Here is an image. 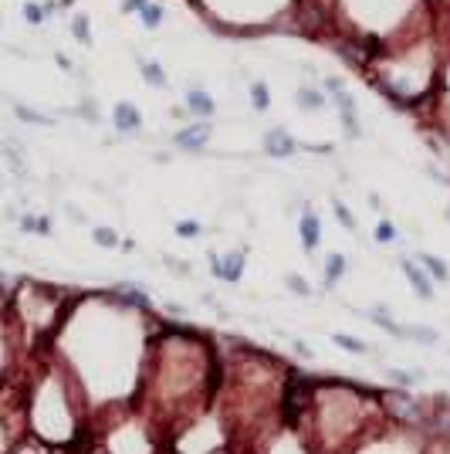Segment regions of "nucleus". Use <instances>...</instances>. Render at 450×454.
I'll list each match as a JSON object with an SVG mask.
<instances>
[{"label": "nucleus", "mask_w": 450, "mask_h": 454, "mask_svg": "<svg viewBox=\"0 0 450 454\" xmlns=\"http://www.w3.org/2000/svg\"><path fill=\"white\" fill-rule=\"evenodd\" d=\"M298 149V143H294V136L288 132V129H268L264 132V153L271 156V160H288L291 153Z\"/></svg>", "instance_id": "obj_3"}, {"label": "nucleus", "mask_w": 450, "mask_h": 454, "mask_svg": "<svg viewBox=\"0 0 450 454\" xmlns=\"http://www.w3.org/2000/svg\"><path fill=\"white\" fill-rule=\"evenodd\" d=\"M54 61H58V68H61V72H72V68H75V65H72V61H68V58H65L61 51L54 54Z\"/></svg>", "instance_id": "obj_24"}, {"label": "nucleus", "mask_w": 450, "mask_h": 454, "mask_svg": "<svg viewBox=\"0 0 450 454\" xmlns=\"http://www.w3.org/2000/svg\"><path fill=\"white\" fill-rule=\"evenodd\" d=\"M200 231H204V227H200V220H190V217H186V220H176V234H180V238H186V241L200 238Z\"/></svg>", "instance_id": "obj_19"}, {"label": "nucleus", "mask_w": 450, "mask_h": 454, "mask_svg": "<svg viewBox=\"0 0 450 454\" xmlns=\"http://www.w3.org/2000/svg\"><path fill=\"white\" fill-rule=\"evenodd\" d=\"M332 207H335V217H339V220H342V224H345L349 231H356V217H352V210H349L345 204H339V200H335Z\"/></svg>", "instance_id": "obj_22"}, {"label": "nucleus", "mask_w": 450, "mask_h": 454, "mask_svg": "<svg viewBox=\"0 0 450 454\" xmlns=\"http://www.w3.org/2000/svg\"><path fill=\"white\" fill-rule=\"evenodd\" d=\"M206 139H210V123H206V119H200V123H193V125H183V129L173 136L176 149H183V153H204Z\"/></svg>", "instance_id": "obj_1"}, {"label": "nucleus", "mask_w": 450, "mask_h": 454, "mask_svg": "<svg viewBox=\"0 0 450 454\" xmlns=\"http://www.w3.org/2000/svg\"><path fill=\"white\" fill-rule=\"evenodd\" d=\"M47 17H51V3H24V21H28V24L38 28V24L47 21Z\"/></svg>", "instance_id": "obj_15"}, {"label": "nucleus", "mask_w": 450, "mask_h": 454, "mask_svg": "<svg viewBox=\"0 0 450 454\" xmlns=\"http://www.w3.org/2000/svg\"><path fill=\"white\" fill-rule=\"evenodd\" d=\"M139 72H142V79L149 85H156V88H166V72L160 61H142L139 65Z\"/></svg>", "instance_id": "obj_14"}, {"label": "nucleus", "mask_w": 450, "mask_h": 454, "mask_svg": "<svg viewBox=\"0 0 450 454\" xmlns=\"http://www.w3.org/2000/svg\"><path fill=\"white\" fill-rule=\"evenodd\" d=\"M294 102H298V109L312 112V109H325L328 99H325V92H319V88H298Z\"/></svg>", "instance_id": "obj_9"}, {"label": "nucleus", "mask_w": 450, "mask_h": 454, "mask_svg": "<svg viewBox=\"0 0 450 454\" xmlns=\"http://www.w3.org/2000/svg\"><path fill=\"white\" fill-rule=\"evenodd\" d=\"M0 28H3V17H0Z\"/></svg>", "instance_id": "obj_26"}, {"label": "nucleus", "mask_w": 450, "mask_h": 454, "mask_svg": "<svg viewBox=\"0 0 450 454\" xmlns=\"http://www.w3.org/2000/svg\"><path fill=\"white\" fill-rule=\"evenodd\" d=\"M400 268H403V275L409 278V285H413V291L423 298V302H430L433 298V282H430V275L416 265V261H409V258H403L400 261Z\"/></svg>", "instance_id": "obj_5"}, {"label": "nucleus", "mask_w": 450, "mask_h": 454, "mask_svg": "<svg viewBox=\"0 0 450 454\" xmlns=\"http://www.w3.org/2000/svg\"><path fill=\"white\" fill-rule=\"evenodd\" d=\"M136 17L142 21V28H146V31H156V28L163 24L166 10L160 7V3H153V0H142V7H139V14H136Z\"/></svg>", "instance_id": "obj_8"}, {"label": "nucleus", "mask_w": 450, "mask_h": 454, "mask_svg": "<svg viewBox=\"0 0 450 454\" xmlns=\"http://www.w3.org/2000/svg\"><path fill=\"white\" fill-rule=\"evenodd\" d=\"M298 234H301V248L312 251L322 245V220H319V214H312V210H305L301 214V220H298Z\"/></svg>", "instance_id": "obj_6"}, {"label": "nucleus", "mask_w": 450, "mask_h": 454, "mask_svg": "<svg viewBox=\"0 0 450 454\" xmlns=\"http://www.w3.org/2000/svg\"><path fill=\"white\" fill-rule=\"evenodd\" d=\"M72 34H75L82 44H92V28H88V17H85V14H75V17H72Z\"/></svg>", "instance_id": "obj_17"}, {"label": "nucleus", "mask_w": 450, "mask_h": 454, "mask_svg": "<svg viewBox=\"0 0 450 454\" xmlns=\"http://www.w3.org/2000/svg\"><path fill=\"white\" fill-rule=\"evenodd\" d=\"M250 105L257 112H268L271 109V88H268V82H250Z\"/></svg>", "instance_id": "obj_13"}, {"label": "nucleus", "mask_w": 450, "mask_h": 454, "mask_svg": "<svg viewBox=\"0 0 450 454\" xmlns=\"http://www.w3.org/2000/svg\"><path fill=\"white\" fill-rule=\"evenodd\" d=\"M183 102H186V112H193L197 119H210L217 112V102L210 99V92H204V88H190Z\"/></svg>", "instance_id": "obj_7"}, {"label": "nucleus", "mask_w": 450, "mask_h": 454, "mask_svg": "<svg viewBox=\"0 0 450 454\" xmlns=\"http://www.w3.org/2000/svg\"><path fill=\"white\" fill-rule=\"evenodd\" d=\"M376 241L379 245H393L396 241V224L393 220H379L376 224Z\"/></svg>", "instance_id": "obj_20"}, {"label": "nucleus", "mask_w": 450, "mask_h": 454, "mask_svg": "<svg viewBox=\"0 0 450 454\" xmlns=\"http://www.w3.org/2000/svg\"><path fill=\"white\" fill-rule=\"evenodd\" d=\"M285 282H288V289L294 291V295H301V298H308V295H312V289H308V282H305L301 275H288Z\"/></svg>", "instance_id": "obj_21"}, {"label": "nucleus", "mask_w": 450, "mask_h": 454, "mask_svg": "<svg viewBox=\"0 0 450 454\" xmlns=\"http://www.w3.org/2000/svg\"><path fill=\"white\" fill-rule=\"evenodd\" d=\"M34 231H38V234H51V220H47V217H38V220H34Z\"/></svg>", "instance_id": "obj_23"}, {"label": "nucleus", "mask_w": 450, "mask_h": 454, "mask_svg": "<svg viewBox=\"0 0 450 454\" xmlns=\"http://www.w3.org/2000/svg\"><path fill=\"white\" fill-rule=\"evenodd\" d=\"M332 342H335L339 349L352 353V356H366V353H369V346L363 342V339H356V336H345V332H335V336H332Z\"/></svg>", "instance_id": "obj_12"}, {"label": "nucleus", "mask_w": 450, "mask_h": 454, "mask_svg": "<svg viewBox=\"0 0 450 454\" xmlns=\"http://www.w3.org/2000/svg\"><path fill=\"white\" fill-rule=\"evenodd\" d=\"M34 220H38V217H31V214L21 217V231H34Z\"/></svg>", "instance_id": "obj_25"}, {"label": "nucleus", "mask_w": 450, "mask_h": 454, "mask_svg": "<svg viewBox=\"0 0 450 454\" xmlns=\"http://www.w3.org/2000/svg\"><path fill=\"white\" fill-rule=\"evenodd\" d=\"M349 271V261L342 258V254H328L325 261V285L332 289V285H339V278Z\"/></svg>", "instance_id": "obj_11"}, {"label": "nucleus", "mask_w": 450, "mask_h": 454, "mask_svg": "<svg viewBox=\"0 0 450 454\" xmlns=\"http://www.w3.org/2000/svg\"><path fill=\"white\" fill-rule=\"evenodd\" d=\"M92 241L102 245V248H119V238H116L112 227H95V231H92Z\"/></svg>", "instance_id": "obj_18"}, {"label": "nucleus", "mask_w": 450, "mask_h": 454, "mask_svg": "<svg viewBox=\"0 0 450 454\" xmlns=\"http://www.w3.org/2000/svg\"><path fill=\"white\" fill-rule=\"evenodd\" d=\"M14 116L17 119H24V123H31V125H51V119L44 116V112H38V109H28V105H14Z\"/></svg>", "instance_id": "obj_16"}, {"label": "nucleus", "mask_w": 450, "mask_h": 454, "mask_svg": "<svg viewBox=\"0 0 450 454\" xmlns=\"http://www.w3.org/2000/svg\"><path fill=\"white\" fill-rule=\"evenodd\" d=\"M210 268H213V275H217L220 282L237 285L241 275H244V251H231V254H224V261H220L217 254H210Z\"/></svg>", "instance_id": "obj_2"}, {"label": "nucleus", "mask_w": 450, "mask_h": 454, "mask_svg": "<svg viewBox=\"0 0 450 454\" xmlns=\"http://www.w3.org/2000/svg\"><path fill=\"white\" fill-rule=\"evenodd\" d=\"M420 268L430 271V282H447L450 278V268L437 258V254H420Z\"/></svg>", "instance_id": "obj_10"}, {"label": "nucleus", "mask_w": 450, "mask_h": 454, "mask_svg": "<svg viewBox=\"0 0 450 454\" xmlns=\"http://www.w3.org/2000/svg\"><path fill=\"white\" fill-rule=\"evenodd\" d=\"M112 125L125 132V136H132V132H139L142 129V112L132 105V102H116V109H112Z\"/></svg>", "instance_id": "obj_4"}]
</instances>
